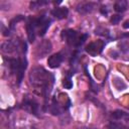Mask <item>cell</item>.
I'll list each match as a JSON object with an SVG mask.
<instances>
[{"label":"cell","mask_w":129,"mask_h":129,"mask_svg":"<svg viewBox=\"0 0 129 129\" xmlns=\"http://www.w3.org/2000/svg\"><path fill=\"white\" fill-rule=\"evenodd\" d=\"M29 82L30 85L34 88L35 92L47 98L52 89L54 77L45 69L41 67H35L31 69L29 73Z\"/></svg>","instance_id":"cell-1"},{"label":"cell","mask_w":129,"mask_h":129,"mask_svg":"<svg viewBox=\"0 0 129 129\" xmlns=\"http://www.w3.org/2000/svg\"><path fill=\"white\" fill-rule=\"evenodd\" d=\"M8 67L12 74L17 78V84L19 85L23 79L24 71L27 67V60L25 57H11L8 58Z\"/></svg>","instance_id":"cell-2"},{"label":"cell","mask_w":129,"mask_h":129,"mask_svg":"<svg viewBox=\"0 0 129 129\" xmlns=\"http://www.w3.org/2000/svg\"><path fill=\"white\" fill-rule=\"evenodd\" d=\"M87 37H88L87 34L79 33L78 31L73 29H66L62 30L61 32V38L64 39L66 42L72 47H79L85 42Z\"/></svg>","instance_id":"cell-3"},{"label":"cell","mask_w":129,"mask_h":129,"mask_svg":"<svg viewBox=\"0 0 129 129\" xmlns=\"http://www.w3.org/2000/svg\"><path fill=\"white\" fill-rule=\"evenodd\" d=\"M1 49L5 53H11L16 51H21L23 53L26 52V43L24 41L18 40V39H12V40H6L2 43Z\"/></svg>","instance_id":"cell-4"},{"label":"cell","mask_w":129,"mask_h":129,"mask_svg":"<svg viewBox=\"0 0 129 129\" xmlns=\"http://www.w3.org/2000/svg\"><path fill=\"white\" fill-rule=\"evenodd\" d=\"M33 18V22L35 25V29H36V33L39 36H42L45 34L47 28L50 25L51 20L46 17L45 15H41L39 17H32Z\"/></svg>","instance_id":"cell-5"},{"label":"cell","mask_w":129,"mask_h":129,"mask_svg":"<svg viewBox=\"0 0 129 129\" xmlns=\"http://www.w3.org/2000/svg\"><path fill=\"white\" fill-rule=\"evenodd\" d=\"M22 108L33 114V115H38V110H39V105L37 103V101L33 98H30L29 96H25L22 102Z\"/></svg>","instance_id":"cell-6"},{"label":"cell","mask_w":129,"mask_h":129,"mask_svg":"<svg viewBox=\"0 0 129 129\" xmlns=\"http://www.w3.org/2000/svg\"><path fill=\"white\" fill-rule=\"evenodd\" d=\"M96 7H97V3H96V2L86 1V2H80V3L77 5L76 10L78 11V13L85 15V14L91 13Z\"/></svg>","instance_id":"cell-7"},{"label":"cell","mask_w":129,"mask_h":129,"mask_svg":"<svg viewBox=\"0 0 129 129\" xmlns=\"http://www.w3.org/2000/svg\"><path fill=\"white\" fill-rule=\"evenodd\" d=\"M104 41L103 40H97V41H94V42H91L89 43L87 46H86V51L91 54L92 56H95L97 54H99L103 48H104Z\"/></svg>","instance_id":"cell-8"},{"label":"cell","mask_w":129,"mask_h":129,"mask_svg":"<svg viewBox=\"0 0 129 129\" xmlns=\"http://www.w3.org/2000/svg\"><path fill=\"white\" fill-rule=\"evenodd\" d=\"M50 50H51L50 41L49 40H43L36 47V55H37L38 58H41V57L45 56Z\"/></svg>","instance_id":"cell-9"},{"label":"cell","mask_w":129,"mask_h":129,"mask_svg":"<svg viewBox=\"0 0 129 129\" xmlns=\"http://www.w3.org/2000/svg\"><path fill=\"white\" fill-rule=\"evenodd\" d=\"M62 59H63V57H62L61 53L57 52V53H54V54H52L48 57L47 64H48L49 68L55 69V68H58L60 66V63L62 62Z\"/></svg>","instance_id":"cell-10"},{"label":"cell","mask_w":129,"mask_h":129,"mask_svg":"<svg viewBox=\"0 0 129 129\" xmlns=\"http://www.w3.org/2000/svg\"><path fill=\"white\" fill-rule=\"evenodd\" d=\"M26 31H27V37L28 40L30 42H32L35 39V35H36V29L33 23V19L32 17H29L27 20V24H26Z\"/></svg>","instance_id":"cell-11"},{"label":"cell","mask_w":129,"mask_h":129,"mask_svg":"<svg viewBox=\"0 0 129 129\" xmlns=\"http://www.w3.org/2000/svg\"><path fill=\"white\" fill-rule=\"evenodd\" d=\"M50 13L56 19H63V18H66L68 16L69 10H68L67 7H56V8H53L50 11Z\"/></svg>","instance_id":"cell-12"},{"label":"cell","mask_w":129,"mask_h":129,"mask_svg":"<svg viewBox=\"0 0 129 129\" xmlns=\"http://www.w3.org/2000/svg\"><path fill=\"white\" fill-rule=\"evenodd\" d=\"M128 8V2L126 0H118L114 3V10L116 12H124Z\"/></svg>","instance_id":"cell-13"},{"label":"cell","mask_w":129,"mask_h":129,"mask_svg":"<svg viewBox=\"0 0 129 129\" xmlns=\"http://www.w3.org/2000/svg\"><path fill=\"white\" fill-rule=\"evenodd\" d=\"M129 116V113H126L124 111H120V110H116L112 113L111 117L115 120H120V119H123V118H126Z\"/></svg>","instance_id":"cell-14"},{"label":"cell","mask_w":129,"mask_h":129,"mask_svg":"<svg viewBox=\"0 0 129 129\" xmlns=\"http://www.w3.org/2000/svg\"><path fill=\"white\" fill-rule=\"evenodd\" d=\"M62 86L64 87V89H72L73 82H72L71 76H67V77L63 78V80H62Z\"/></svg>","instance_id":"cell-15"},{"label":"cell","mask_w":129,"mask_h":129,"mask_svg":"<svg viewBox=\"0 0 129 129\" xmlns=\"http://www.w3.org/2000/svg\"><path fill=\"white\" fill-rule=\"evenodd\" d=\"M45 4H48V1H33L30 3V9H36L39 8Z\"/></svg>","instance_id":"cell-16"},{"label":"cell","mask_w":129,"mask_h":129,"mask_svg":"<svg viewBox=\"0 0 129 129\" xmlns=\"http://www.w3.org/2000/svg\"><path fill=\"white\" fill-rule=\"evenodd\" d=\"M119 47L120 49L125 52V53H129V41L128 40H125V41H122L119 43Z\"/></svg>","instance_id":"cell-17"},{"label":"cell","mask_w":129,"mask_h":129,"mask_svg":"<svg viewBox=\"0 0 129 129\" xmlns=\"http://www.w3.org/2000/svg\"><path fill=\"white\" fill-rule=\"evenodd\" d=\"M110 129H129L128 127H126L123 124H118V123H111L109 125Z\"/></svg>","instance_id":"cell-18"},{"label":"cell","mask_w":129,"mask_h":129,"mask_svg":"<svg viewBox=\"0 0 129 129\" xmlns=\"http://www.w3.org/2000/svg\"><path fill=\"white\" fill-rule=\"evenodd\" d=\"M121 18H122V16L121 15H119V14H116V15H113L112 17H111V23L112 24H118L119 23V21L121 20Z\"/></svg>","instance_id":"cell-19"},{"label":"cell","mask_w":129,"mask_h":129,"mask_svg":"<svg viewBox=\"0 0 129 129\" xmlns=\"http://www.w3.org/2000/svg\"><path fill=\"white\" fill-rule=\"evenodd\" d=\"M123 28H125V29H129V19L126 20V21H124V23H123Z\"/></svg>","instance_id":"cell-20"},{"label":"cell","mask_w":129,"mask_h":129,"mask_svg":"<svg viewBox=\"0 0 129 129\" xmlns=\"http://www.w3.org/2000/svg\"><path fill=\"white\" fill-rule=\"evenodd\" d=\"M101 12H102L103 14H107L108 11H107V9H104V7H102V8H101Z\"/></svg>","instance_id":"cell-21"}]
</instances>
